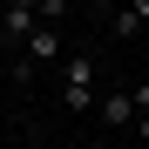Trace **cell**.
<instances>
[{
  "label": "cell",
  "instance_id": "1",
  "mask_svg": "<svg viewBox=\"0 0 149 149\" xmlns=\"http://www.w3.org/2000/svg\"><path fill=\"white\" fill-rule=\"evenodd\" d=\"M54 95H61V109H74V115L102 102V88H95V54H88V47L61 54V88H54Z\"/></svg>",
  "mask_w": 149,
  "mask_h": 149
},
{
  "label": "cell",
  "instance_id": "2",
  "mask_svg": "<svg viewBox=\"0 0 149 149\" xmlns=\"http://www.w3.org/2000/svg\"><path fill=\"white\" fill-rule=\"evenodd\" d=\"M47 61H61V34H54V27H34L27 41H20V61H14V81H34V74H41Z\"/></svg>",
  "mask_w": 149,
  "mask_h": 149
},
{
  "label": "cell",
  "instance_id": "3",
  "mask_svg": "<svg viewBox=\"0 0 149 149\" xmlns=\"http://www.w3.org/2000/svg\"><path fill=\"white\" fill-rule=\"evenodd\" d=\"M34 27H41L34 0H14V7H0V47H7V41H27Z\"/></svg>",
  "mask_w": 149,
  "mask_h": 149
},
{
  "label": "cell",
  "instance_id": "4",
  "mask_svg": "<svg viewBox=\"0 0 149 149\" xmlns=\"http://www.w3.org/2000/svg\"><path fill=\"white\" fill-rule=\"evenodd\" d=\"M95 115H102V129H109V136H122V129H136V102H129V88H115V95H102V102H95Z\"/></svg>",
  "mask_w": 149,
  "mask_h": 149
},
{
  "label": "cell",
  "instance_id": "5",
  "mask_svg": "<svg viewBox=\"0 0 149 149\" xmlns=\"http://www.w3.org/2000/svg\"><path fill=\"white\" fill-rule=\"evenodd\" d=\"M34 14H41V27H61L68 20V0H34Z\"/></svg>",
  "mask_w": 149,
  "mask_h": 149
},
{
  "label": "cell",
  "instance_id": "6",
  "mask_svg": "<svg viewBox=\"0 0 149 149\" xmlns=\"http://www.w3.org/2000/svg\"><path fill=\"white\" fill-rule=\"evenodd\" d=\"M129 102H136V115H149V81H136V88H129Z\"/></svg>",
  "mask_w": 149,
  "mask_h": 149
},
{
  "label": "cell",
  "instance_id": "7",
  "mask_svg": "<svg viewBox=\"0 0 149 149\" xmlns=\"http://www.w3.org/2000/svg\"><path fill=\"white\" fill-rule=\"evenodd\" d=\"M122 7L136 14V27H149V0H122Z\"/></svg>",
  "mask_w": 149,
  "mask_h": 149
},
{
  "label": "cell",
  "instance_id": "8",
  "mask_svg": "<svg viewBox=\"0 0 149 149\" xmlns=\"http://www.w3.org/2000/svg\"><path fill=\"white\" fill-rule=\"evenodd\" d=\"M129 136H136V142L149 149V115H136V129H129Z\"/></svg>",
  "mask_w": 149,
  "mask_h": 149
},
{
  "label": "cell",
  "instance_id": "9",
  "mask_svg": "<svg viewBox=\"0 0 149 149\" xmlns=\"http://www.w3.org/2000/svg\"><path fill=\"white\" fill-rule=\"evenodd\" d=\"M95 7H122V0H95Z\"/></svg>",
  "mask_w": 149,
  "mask_h": 149
},
{
  "label": "cell",
  "instance_id": "10",
  "mask_svg": "<svg viewBox=\"0 0 149 149\" xmlns=\"http://www.w3.org/2000/svg\"><path fill=\"white\" fill-rule=\"evenodd\" d=\"M0 7H14V0H0Z\"/></svg>",
  "mask_w": 149,
  "mask_h": 149
}]
</instances>
